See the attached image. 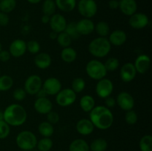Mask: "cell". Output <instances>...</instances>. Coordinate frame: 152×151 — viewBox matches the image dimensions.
Instances as JSON below:
<instances>
[{"label": "cell", "instance_id": "obj_12", "mask_svg": "<svg viewBox=\"0 0 152 151\" xmlns=\"http://www.w3.org/2000/svg\"><path fill=\"white\" fill-rule=\"evenodd\" d=\"M149 23L148 16L143 13H135L130 16L129 25L132 28L140 30L145 28Z\"/></svg>", "mask_w": 152, "mask_h": 151}, {"label": "cell", "instance_id": "obj_14", "mask_svg": "<svg viewBox=\"0 0 152 151\" xmlns=\"http://www.w3.org/2000/svg\"><path fill=\"white\" fill-rule=\"evenodd\" d=\"M27 51V44L24 40L17 39L13 40L9 47V53L10 56L13 57L19 58L23 56Z\"/></svg>", "mask_w": 152, "mask_h": 151}, {"label": "cell", "instance_id": "obj_34", "mask_svg": "<svg viewBox=\"0 0 152 151\" xmlns=\"http://www.w3.org/2000/svg\"><path fill=\"white\" fill-rule=\"evenodd\" d=\"M140 149L141 151H152V136L145 135L140 141Z\"/></svg>", "mask_w": 152, "mask_h": 151}, {"label": "cell", "instance_id": "obj_53", "mask_svg": "<svg viewBox=\"0 0 152 151\" xmlns=\"http://www.w3.org/2000/svg\"><path fill=\"white\" fill-rule=\"evenodd\" d=\"M1 50H2V45H1V43L0 42V52H1Z\"/></svg>", "mask_w": 152, "mask_h": 151}, {"label": "cell", "instance_id": "obj_5", "mask_svg": "<svg viewBox=\"0 0 152 151\" xmlns=\"http://www.w3.org/2000/svg\"><path fill=\"white\" fill-rule=\"evenodd\" d=\"M86 71L88 76L94 80H100L105 78L108 73L104 64L96 59H93L88 62L86 67Z\"/></svg>", "mask_w": 152, "mask_h": 151}, {"label": "cell", "instance_id": "obj_24", "mask_svg": "<svg viewBox=\"0 0 152 151\" xmlns=\"http://www.w3.org/2000/svg\"><path fill=\"white\" fill-rule=\"evenodd\" d=\"M81 109L86 113H90L95 107V100L90 95H85L80 101Z\"/></svg>", "mask_w": 152, "mask_h": 151}, {"label": "cell", "instance_id": "obj_28", "mask_svg": "<svg viewBox=\"0 0 152 151\" xmlns=\"http://www.w3.org/2000/svg\"><path fill=\"white\" fill-rule=\"evenodd\" d=\"M107 147H108L107 141L102 138L94 139L89 145V149L91 151H105Z\"/></svg>", "mask_w": 152, "mask_h": 151}, {"label": "cell", "instance_id": "obj_15", "mask_svg": "<svg viewBox=\"0 0 152 151\" xmlns=\"http://www.w3.org/2000/svg\"><path fill=\"white\" fill-rule=\"evenodd\" d=\"M137 75L135 67L132 62H127L122 66L120 71V78L124 82H130L134 79Z\"/></svg>", "mask_w": 152, "mask_h": 151}, {"label": "cell", "instance_id": "obj_44", "mask_svg": "<svg viewBox=\"0 0 152 151\" xmlns=\"http://www.w3.org/2000/svg\"><path fill=\"white\" fill-rule=\"evenodd\" d=\"M105 107L110 109V108L114 107L116 104H117V102H116V99H114V97L109 96L105 99Z\"/></svg>", "mask_w": 152, "mask_h": 151}, {"label": "cell", "instance_id": "obj_22", "mask_svg": "<svg viewBox=\"0 0 152 151\" xmlns=\"http://www.w3.org/2000/svg\"><path fill=\"white\" fill-rule=\"evenodd\" d=\"M52 62V59L47 53H38L34 58V63L36 66L42 70L48 68Z\"/></svg>", "mask_w": 152, "mask_h": 151}, {"label": "cell", "instance_id": "obj_21", "mask_svg": "<svg viewBox=\"0 0 152 151\" xmlns=\"http://www.w3.org/2000/svg\"><path fill=\"white\" fill-rule=\"evenodd\" d=\"M126 40H127V35H126V32L122 30H114L111 33V34L109 35V38H108L110 44L117 46V47L124 44Z\"/></svg>", "mask_w": 152, "mask_h": 151}, {"label": "cell", "instance_id": "obj_54", "mask_svg": "<svg viewBox=\"0 0 152 151\" xmlns=\"http://www.w3.org/2000/svg\"><path fill=\"white\" fill-rule=\"evenodd\" d=\"M22 151H29V150H22Z\"/></svg>", "mask_w": 152, "mask_h": 151}, {"label": "cell", "instance_id": "obj_51", "mask_svg": "<svg viewBox=\"0 0 152 151\" xmlns=\"http://www.w3.org/2000/svg\"><path fill=\"white\" fill-rule=\"evenodd\" d=\"M27 1L29 3H31V4H38L42 0H27Z\"/></svg>", "mask_w": 152, "mask_h": 151}, {"label": "cell", "instance_id": "obj_7", "mask_svg": "<svg viewBox=\"0 0 152 151\" xmlns=\"http://www.w3.org/2000/svg\"><path fill=\"white\" fill-rule=\"evenodd\" d=\"M77 99V93L71 88L62 89L56 95V102L58 105L63 107L71 106Z\"/></svg>", "mask_w": 152, "mask_h": 151}, {"label": "cell", "instance_id": "obj_45", "mask_svg": "<svg viewBox=\"0 0 152 151\" xmlns=\"http://www.w3.org/2000/svg\"><path fill=\"white\" fill-rule=\"evenodd\" d=\"M9 23V16L7 13L0 11V26H6Z\"/></svg>", "mask_w": 152, "mask_h": 151}, {"label": "cell", "instance_id": "obj_40", "mask_svg": "<svg viewBox=\"0 0 152 151\" xmlns=\"http://www.w3.org/2000/svg\"><path fill=\"white\" fill-rule=\"evenodd\" d=\"M27 44V50L31 54H37L40 50V44L36 40H30Z\"/></svg>", "mask_w": 152, "mask_h": 151}, {"label": "cell", "instance_id": "obj_50", "mask_svg": "<svg viewBox=\"0 0 152 151\" xmlns=\"http://www.w3.org/2000/svg\"><path fill=\"white\" fill-rule=\"evenodd\" d=\"M57 36H58L57 33L54 32V31L53 30H52L51 32L50 33V34H49V37H50V38H51V39L53 40H56V38H57Z\"/></svg>", "mask_w": 152, "mask_h": 151}, {"label": "cell", "instance_id": "obj_30", "mask_svg": "<svg viewBox=\"0 0 152 151\" xmlns=\"http://www.w3.org/2000/svg\"><path fill=\"white\" fill-rule=\"evenodd\" d=\"M94 30L100 37H105L110 34L109 25L107 22L101 21L95 25Z\"/></svg>", "mask_w": 152, "mask_h": 151}, {"label": "cell", "instance_id": "obj_23", "mask_svg": "<svg viewBox=\"0 0 152 151\" xmlns=\"http://www.w3.org/2000/svg\"><path fill=\"white\" fill-rule=\"evenodd\" d=\"M57 8L61 11L68 13L74 10L77 6L76 0H54Z\"/></svg>", "mask_w": 152, "mask_h": 151}, {"label": "cell", "instance_id": "obj_1", "mask_svg": "<svg viewBox=\"0 0 152 151\" xmlns=\"http://www.w3.org/2000/svg\"><path fill=\"white\" fill-rule=\"evenodd\" d=\"M90 120L94 127L99 130H107L114 123V115L109 108L105 106H95L89 114Z\"/></svg>", "mask_w": 152, "mask_h": 151}, {"label": "cell", "instance_id": "obj_39", "mask_svg": "<svg viewBox=\"0 0 152 151\" xmlns=\"http://www.w3.org/2000/svg\"><path fill=\"white\" fill-rule=\"evenodd\" d=\"M125 120L126 122L129 125H134L137 123L138 120V115L137 113L133 110H130L126 111V115H125Z\"/></svg>", "mask_w": 152, "mask_h": 151}, {"label": "cell", "instance_id": "obj_27", "mask_svg": "<svg viewBox=\"0 0 152 151\" xmlns=\"http://www.w3.org/2000/svg\"><path fill=\"white\" fill-rule=\"evenodd\" d=\"M38 131L41 136L45 138H50L54 133V128L53 124L48 121H42L38 127Z\"/></svg>", "mask_w": 152, "mask_h": 151}, {"label": "cell", "instance_id": "obj_48", "mask_svg": "<svg viewBox=\"0 0 152 151\" xmlns=\"http://www.w3.org/2000/svg\"><path fill=\"white\" fill-rule=\"evenodd\" d=\"M50 16H48V15L45 14H43V16H42V22L43 24H49V22H50Z\"/></svg>", "mask_w": 152, "mask_h": 151}, {"label": "cell", "instance_id": "obj_17", "mask_svg": "<svg viewBox=\"0 0 152 151\" xmlns=\"http://www.w3.org/2000/svg\"><path fill=\"white\" fill-rule=\"evenodd\" d=\"M34 109L38 113L48 114L50 111L52 110L53 108V104L51 101L47 97L37 98V100L34 102Z\"/></svg>", "mask_w": 152, "mask_h": 151}, {"label": "cell", "instance_id": "obj_49", "mask_svg": "<svg viewBox=\"0 0 152 151\" xmlns=\"http://www.w3.org/2000/svg\"><path fill=\"white\" fill-rule=\"evenodd\" d=\"M37 96V97L38 98H43V97H46V96H48L47 94H46V93L45 92V90H43L42 88L41 89V90H39V91L38 92V93L36 94Z\"/></svg>", "mask_w": 152, "mask_h": 151}, {"label": "cell", "instance_id": "obj_42", "mask_svg": "<svg viewBox=\"0 0 152 151\" xmlns=\"http://www.w3.org/2000/svg\"><path fill=\"white\" fill-rule=\"evenodd\" d=\"M27 93L25 90V89L23 88H17L13 91V97L15 100L19 101V102H21V101H23L24 99L26 98Z\"/></svg>", "mask_w": 152, "mask_h": 151}, {"label": "cell", "instance_id": "obj_3", "mask_svg": "<svg viewBox=\"0 0 152 151\" xmlns=\"http://www.w3.org/2000/svg\"><path fill=\"white\" fill-rule=\"evenodd\" d=\"M111 49L108 38L105 37H97L90 42L88 45V51L96 58H103L109 53Z\"/></svg>", "mask_w": 152, "mask_h": 151}, {"label": "cell", "instance_id": "obj_9", "mask_svg": "<svg viewBox=\"0 0 152 151\" xmlns=\"http://www.w3.org/2000/svg\"><path fill=\"white\" fill-rule=\"evenodd\" d=\"M42 81L38 75H31L25 80L24 89L29 95H36L42 89Z\"/></svg>", "mask_w": 152, "mask_h": 151}, {"label": "cell", "instance_id": "obj_25", "mask_svg": "<svg viewBox=\"0 0 152 151\" xmlns=\"http://www.w3.org/2000/svg\"><path fill=\"white\" fill-rule=\"evenodd\" d=\"M77 51L73 47H64L60 53L61 59L63 62L66 63H71L74 62L77 59Z\"/></svg>", "mask_w": 152, "mask_h": 151}, {"label": "cell", "instance_id": "obj_10", "mask_svg": "<svg viewBox=\"0 0 152 151\" xmlns=\"http://www.w3.org/2000/svg\"><path fill=\"white\" fill-rule=\"evenodd\" d=\"M42 88L45 90L47 95L55 96L62 90V83L58 78L50 77L42 83Z\"/></svg>", "mask_w": 152, "mask_h": 151}, {"label": "cell", "instance_id": "obj_46", "mask_svg": "<svg viewBox=\"0 0 152 151\" xmlns=\"http://www.w3.org/2000/svg\"><path fill=\"white\" fill-rule=\"evenodd\" d=\"M10 54L9 51L4 50H1L0 52V61L2 62H6L10 60Z\"/></svg>", "mask_w": 152, "mask_h": 151}, {"label": "cell", "instance_id": "obj_56", "mask_svg": "<svg viewBox=\"0 0 152 151\" xmlns=\"http://www.w3.org/2000/svg\"><path fill=\"white\" fill-rule=\"evenodd\" d=\"M89 151H91V150H89Z\"/></svg>", "mask_w": 152, "mask_h": 151}, {"label": "cell", "instance_id": "obj_4", "mask_svg": "<svg viewBox=\"0 0 152 151\" xmlns=\"http://www.w3.org/2000/svg\"><path fill=\"white\" fill-rule=\"evenodd\" d=\"M37 142L35 134L28 130L20 132L16 138V144L22 150H32L37 147Z\"/></svg>", "mask_w": 152, "mask_h": 151}, {"label": "cell", "instance_id": "obj_20", "mask_svg": "<svg viewBox=\"0 0 152 151\" xmlns=\"http://www.w3.org/2000/svg\"><path fill=\"white\" fill-rule=\"evenodd\" d=\"M77 132L83 136H88L93 133L94 130V126L92 124L90 119L82 118L79 120L76 125Z\"/></svg>", "mask_w": 152, "mask_h": 151}, {"label": "cell", "instance_id": "obj_8", "mask_svg": "<svg viewBox=\"0 0 152 151\" xmlns=\"http://www.w3.org/2000/svg\"><path fill=\"white\" fill-rule=\"evenodd\" d=\"M113 90H114V84L111 80L106 78L98 80V82L96 83L95 87V91L99 98L105 99L108 96H111Z\"/></svg>", "mask_w": 152, "mask_h": 151}, {"label": "cell", "instance_id": "obj_37", "mask_svg": "<svg viewBox=\"0 0 152 151\" xmlns=\"http://www.w3.org/2000/svg\"><path fill=\"white\" fill-rule=\"evenodd\" d=\"M86 81L83 78H80V77L74 78L71 83V89L76 93H80L83 92L84 89L86 88Z\"/></svg>", "mask_w": 152, "mask_h": 151}, {"label": "cell", "instance_id": "obj_18", "mask_svg": "<svg viewBox=\"0 0 152 151\" xmlns=\"http://www.w3.org/2000/svg\"><path fill=\"white\" fill-rule=\"evenodd\" d=\"M151 65V59L148 55L141 54L137 57L135 60L134 65L137 73L144 74L148 70Z\"/></svg>", "mask_w": 152, "mask_h": 151}, {"label": "cell", "instance_id": "obj_35", "mask_svg": "<svg viewBox=\"0 0 152 151\" xmlns=\"http://www.w3.org/2000/svg\"><path fill=\"white\" fill-rule=\"evenodd\" d=\"M65 33L69 36L71 38V39L74 40H77L80 38V35L79 34L78 31H77V26H76V23L75 22H70V23H67L66 28L65 29Z\"/></svg>", "mask_w": 152, "mask_h": 151}, {"label": "cell", "instance_id": "obj_31", "mask_svg": "<svg viewBox=\"0 0 152 151\" xmlns=\"http://www.w3.org/2000/svg\"><path fill=\"white\" fill-rule=\"evenodd\" d=\"M16 0H1L0 1V11L3 13H10L16 8Z\"/></svg>", "mask_w": 152, "mask_h": 151}, {"label": "cell", "instance_id": "obj_36", "mask_svg": "<svg viewBox=\"0 0 152 151\" xmlns=\"http://www.w3.org/2000/svg\"><path fill=\"white\" fill-rule=\"evenodd\" d=\"M56 41H57L58 44H59L61 47H63V48L64 47H70L71 42H72L71 38L65 32V31L58 33Z\"/></svg>", "mask_w": 152, "mask_h": 151}, {"label": "cell", "instance_id": "obj_47", "mask_svg": "<svg viewBox=\"0 0 152 151\" xmlns=\"http://www.w3.org/2000/svg\"><path fill=\"white\" fill-rule=\"evenodd\" d=\"M108 7L111 10H116L119 8V1L118 0H110L108 1Z\"/></svg>", "mask_w": 152, "mask_h": 151}, {"label": "cell", "instance_id": "obj_55", "mask_svg": "<svg viewBox=\"0 0 152 151\" xmlns=\"http://www.w3.org/2000/svg\"><path fill=\"white\" fill-rule=\"evenodd\" d=\"M1 1V0H0V1Z\"/></svg>", "mask_w": 152, "mask_h": 151}, {"label": "cell", "instance_id": "obj_32", "mask_svg": "<svg viewBox=\"0 0 152 151\" xmlns=\"http://www.w3.org/2000/svg\"><path fill=\"white\" fill-rule=\"evenodd\" d=\"M13 84V80L10 76H0V91H7L10 90Z\"/></svg>", "mask_w": 152, "mask_h": 151}, {"label": "cell", "instance_id": "obj_2", "mask_svg": "<svg viewBox=\"0 0 152 151\" xmlns=\"http://www.w3.org/2000/svg\"><path fill=\"white\" fill-rule=\"evenodd\" d=\"M4 121L10 126L19 127L26 121L27 112L25 108L19 104L8 105L3 112Z\"/></svg>", "mask_w": 152, "mask_h": 151}, {"label": "cell", "instance_id": "obj_38", "mask_svg": "<svg viewBox=\"0 0 152 151\" xmlns=\"http://www.w3.org/2000/svg\"><path fill=\"white\" fill-rule=\"evenodd\" d=\"M104 65H105V68L107 71L114 72L120 66V62H119V60L117 58L111 57L107 59Z\"/></svg>", "mask_w": 152, "mask_h": 151}, {"label": "cell", "instance_id": "obj_26", "mask_svg": "<svg viewBox=\"0 0 152 151\" xmlns=\"http://www.w3.org/2000/svg\"><path fill=\"white\" fill-rule=\"evenodd\" d=\"M69 151H89V145L86 141L77 139L73 141L69 145Z\"/></svg>", "mask_w": 152, "mask_h": 151}, {"label": "cell", "instance_id": "obj_16", "mask_svg": "<svg viewBox=\"0 0 152 151\" xmlns=\"http://www.w3.org/2000/svg\"><path fill=\"white\" fill-rule=\"evenodd\" d=\"M77 31H78L80 35L87 36L90 35L94 30L95 25L93 21L91 20V19H82L76 23Z\"/></svg>", "mask_w": 152, "mask_h": 151}, {"label": "cell", "instance_id": "obj_33", "mask_svg": "<svg viewBox=\"0 0 152 151\" xmlns=\"http://www.w3.org/2000/svg\"><path fill=\"white\" fill-rule=\"evenodd\" d=\"M53 147V141L50 138H42L37 142V147L39 151H50Z\"/></svg>", "mask_w": 152, "mask_h": 151}, {"label": "cell", "instance_id": "obj_29", "mask_svg": "<svg viewBox=\"0 0 152 151\" xmlns=\"http://www.w3.org/2000/svg\"><path fill=\"white\" fill-rule=\"evenodd\" d=\"M56 5L54 0H45L43 1L42 10L43 14L48 15L51 16L56 12Z\"/></svg>", "mask_w": 152, "mask_h": 151}, {"label": "cell", "instance_id": "obj_19", "mask_svg": "<svg viewBox=\"0 0 152 151\" xmlns=\"http://www.w3.org/2000/svg\"><path fill=\"white\" fill-rule=\"evenodd\" d=\"M119 9L124 15L131 16L137 10V4L135 0H120Z\"/></svg>", "mask_w": 152, "mask_h": 151}, {"label": "cell", "instance_id": "obj_52", "mask_svg": "<svg viewBox=\"0 0 152 151\" xmlns=\"http://www.w3.org/2000/svg\"><path fill=\"white\" fill-rule=\"evenodd\" d=\"M4 120V117H3V111H1L0 110V121H2Z\"/></svg>", "mask_w": 152, "mask_h": 151}, {"label": "cell", "instance_id": "obj_41", "mask_svg": "<svg viewBox=\"0 0 152 151\" xmlns=\"http://www.w3.org/2000/svg\"><path fill=\"white\" fill-rule=\"evenodd\" d=\"M10 132V125L4 120L0 121V139H4L9 136Z\"/></svg>", "mask_w": 152, "mask_h": 151}, {"label": "cell", "instance_id": "obj_6", "mask_svg": "<svg viewBox=\"0 0 152 151\" xmlns=\"http://www.w3.org/2000/svg\"><path fill=\"white\" fill-rule=\"evenodd\" d=\"M77 9L81 16L86 19L94 17L97 13L98 7L94 0H80Z\"/></svg>", "mask_w": 152, "mask_h": 151}, {"label": "cell", "instance_id": "obj_43", "mask_svg": "<svg viewBox=\"0 0 152 151\" xmlns=\"http://www.w3.org/2000/svg\"><path fill=\"white\" fill-rule=\"evenodd\" d=\"M47 115V119L49 123L51 124H56L59 122V115L55 111H50Z\"/></svg>", "mask_w": 152, "mask_h": 151}, {"label": "cell", "instance_id": "obj_11", "mask_svg": "<svg viewBox=\"0 0 152 151\" xmlns=\"http://www.w3.org/2000/svg\"><path fill=\"white\" fill-rule=\"evenodd\" d=\"M116 102L118 106L125 111L133 110L134 106V99L133 96L130 93L126 91L120 92L117 95Z\"/></svg>", "mask_w": 152, "mask_h": 151}, {"label": "cell", "instance_id": "obj_13", "mask_svg": "<svg viewBox=\"0 0 152 151\" xmlns=\"http://www.w3.org/2000/svg\"><path fill=\"white\" fill-rule=\"evenodd\" d=\"M49 25L52 30L59 33L65 30L67 25V21L62 14L54 13L50 16Z\"/></svg>", "mask_w": 152, "mask_h": 151}]
</instances>
